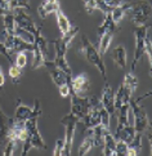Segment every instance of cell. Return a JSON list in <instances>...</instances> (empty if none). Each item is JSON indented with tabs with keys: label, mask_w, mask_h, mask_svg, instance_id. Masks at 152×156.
<instances>
[{
	"label": "cell",
	"mask_w": 152,
	"mask_h": 156,
	"mask_svg": "<svg viewBox=\"0 0 152 156\" xmlns=\"http://www.w3.org/2000/svg\"><path fill=\"white\" fill-rule=\"evenodd\" d=\"M63 146H65V141H63V139H57L53 155L54 156H61L62 155V150H63Z\"/></svg>",
	"instance_id": "cell-36"
},
{
	"label": "cell",
	"mask_w": 152,
	"mask_h": 156,
	"mask_svg": "<svg viewBox=\"0 0 152 156\" xmlns=\"http://www.w3.org/2000/svg\"><path fill=\"white\" fill-rule=\"evenodd\" d=\"M69 85H70V90L76 93L77 96H80L81 93L87 92L89 89L90 80H89L87 74H81V75H77L76 77H71V80L69 81Z\"/></svg>",
	"instance_id": "cell-12"
},
{
	"label": "cell",
	"mask_w": 152,
	"mask_h": 156,
	"mask_svg": "<svg viewBox=\"0 0 152 156\" xmlns=\"http://www.w3.org/2000/svg\"><path fill=\"white\" fill-rule=\"evenodd\" d=\"M3 43L12 53L27 52V51L32 52V49H34L32 41H27L17 34H4V41Z\"/></svg>",
	"instance_id": "cell-9"
},
{
	"label": "cell",
	"mask_w": 152,
	"mask_h": 156,
	"mask_svg": "<svg viewBox=\"0 0 152 156\" xmlns=\"http://www.w3.org/2000/svg\"><path fill=\"white\" fill-rule=\"evenodd\" d=\"M101 103L103 105V107L108 111V114L112 116L115 115V105H114V89L106 81V84L103 87L102 96H101Z\"/></svg>",
	"instance_id": "cell-13"
},
{
	"label": "cell",
	"mask_w": 152,
	"mask_h": 156,
	"mask_svg": "<svg viewBox=\"0 0 152 156\" xmlns=\"http://www.w3.org/2000/svg\"><path fill=\"white\" fill-rule=\"evenodd\" d=\"M10 7H9V0H0V14L5 16L10 13Z\"/></svg>",
	"instance_id": "cell-35"
},
{
	"label": "cell",
	"mask_w": 152,
	"mask_h": 156,
	"mask_svg": "<svg viewBox=\"0 0 152 156\" xmlns=\"http://www.w3.org/2000/svg\"><path fill=\"white\" fill-rule=\"evenodd\" d=\"M151 4L147 0H137L134 3H130V9L128 13H130L132 22L136 26L144 25L151 17Z\"/></svg>",
	"instance_id": "cell-5"
},
{
	"label": "cell",
	"mask_w": 152,
	"mask_h": 156,
	"mask_svg": "<svg viewBox=\"0 0 152 156\" xmlns=\"http://www.w3.org/2000/svg\"><path fill=\"white\" fill-rule=\"evenodd\" d=\"M129 9H130V3H124V4H119L111 9V17L114 20L115 23H119V22L124 18V16L128 14Z\"/></svg>",
	"instance_id": "cell-20"
},
{
	"label": "cell",
	"mask_w": 152,
	"mask_h": 156,
	"mask_svg": "<svg viewBox=\"0 0 152 156\" xmlns=\"http://www.w3.org/2000/svg\"><path fill=\"white\" fill-rule=\"evenodd\" d=\"M13 13H14L16 25H17V27H18L19 30L27 32V34H30L31 36L37 31L39 27L35 25V22H34L30 16H27L22 9H17V10H14Z\"/></svg>",
	"instance_id": "cell-11"
},
{
	"label": "cell",
	"mask_w": 152,
	"mask_h": 156,
	"mask_svg": "<svg viewBox=\"0 0 152 156\" xmlns=\"http://www.w3.org/2000/svg\"><path fill=\"white\" fill-rule=\"evenodd\" d=\"M34 114L32 116L25 121V126H26V132H27V138L23 143V147H22V156H26L29 154V151L31 148H40V150H47V143L44 142V139L39 132L37 128V119L39 116L41 115V105L39 99H35L34 102Z\"/></svg>",
	"instance_id": "cell-1"
},
{
	"label": "cell",
	"mask_w": 152,
	"mask_h": 156,
	"mask_svg": "<svg viewBox=\"0 0 152 156\" xmlns=\"http://www.w3.org/2000/svg\"><path fill=\"white\" fill-rule=\"evenodd\" d=\"M58 89H59V94H61L62 97H69V94H70V85L69 84L62 85Z\"/></svg>",
	"instance_id": "cell-37"
},
{
	"label": "cell",
	"mask_w": 152,
	"mask_h": 156,
	"mask_svg": "<svg viewBox=\"0 0 152 156\" xmlns=\"http://www.w3.org/2000/svg\"><path fill=\"white\" fill-rule=\"evenodd\" d=\"M115 144H116V138L114 134L107 130L103 137V155L104 156H115Z\"/></svg>",
	"instance_id": "cell-19"
},
{
	"label": "cell",
	"mask_w": 152,
	"mask_h": 156,
	"mask_svg": "<svg viewBox=\"0 0 152 156\" xmlns=\"http://www.w3.org/2000/svg\"><path fill=\"white\" fill-rule=\"evenodd\" d=\"M8 128H9V120L4 115L2 108H0V148L2 150H4L5 146V137H7Z\"/></svg>",
	"instance_id": "cell-26"
},
{
	"label": "cell",
	"mask_w": 152,
	"mask_h": 156,
	"mask_svg": "<svg viewBox=\"0 0 152 156\" xmlns=\"http://www.w3.org/2000/svg\"><path fill=\"white\" fill-rule=\"evenodd\" d=\"M77 31H79V27L71 26V29L67 34L62 35L59 39L52 41V44L54 45V52H55L53 63H54L55 67H58L62 71H65L67 75H72V72H71L70 65L66 59V53H67V49H69V47H70V43L72 41V39L75 37V35L77 34Z\"/></svg>",
	"instance_id": "cell-2"
},
{
	"label": "cell",
	"mask_w": 152,
	"mask_h": 156,
	"mask_svg": "<svg viewBox=\"0 0 152 156\" xmlns=\"http://www.w3.org/2000/svg\"><path fill=\"white\" fill-rule=\"evenodd\" d=\"M69 96L71 97V111L70 112L72 115H75L79 120H83L85 118V115L88 114L90 105L93 101V97H79L76 93L70 90Z\"/></svg>",
	"instance_id": "cell-8"
},
{
	"label": "cell",
	"mask_w": 152,
	"mask_h": 156,
	"mask_svg": "<svg viewBox=\"0 0 152 156\" xmlns=\"http://www.w3.org/2000/svg\"><path fill=\"white\" fill-rule=\"evenodd\" d=\"M101 106H102V103H101L99 99L97 97H93L90 108H89L88 114L85 115V118L81 120L84 124V128H85L87 130L101 124Z\"/></svg>",
	"instance_id": "cell-10"
},
{
	"label": "cell",
	"mask_w": 152,
	"mask_h": 156,
	"mask_svg": "<svg viewBox=\"0 0 152 156\" xmlns=\"http://www.w3.org/2000/svg\"><path fill=\"white\" fill-rule=\"evenodd\" d=\"M103 2L108 5L110 8H114V7H116V5L121 4V0H103Z\"/></svg>",
	"instance_id": "cell-38"
},
{
	"label": "cell",
	"mask_w": 152,
	"mask_h": 156,
	"mask_svg": "<svg viewBox=\"0 0 152 156\" xmlns=\"http://www.w3.org/2000/svg\"><path fill=\"white\" fill-rule=\"evenodd\" d=\"M81 40H83V43H81L80 53H83L84 55H85L88 62L92 63L94 67L101 72V75L106 79V66L103 63V59H102V57H101L98 49L93 45V44L90 43V40H89L85 35L81 36Z\"/></svg>",
	"instance_id": "cell-4"
},
{
	"label": "cell",
	"mask_w": 152,
	"mask_h": 156,
	"mask_svg": "<svg viewBox=\"0 0 152 156\" xmlns=\"http://www.w3.org/2000/svg\"><path fill=\"white\" fill-rule=\"evenodd\" d=\"M4 83H5L4 72H3V69H2V66H0V88H2V87L4 85Z\"/></svg>",
	"instance_id": "cell-39"
},
{
	"label": "cell",
	"mask_w": 152,
	"mask_h": 156,
	"mask_svg": "<svg viewBox=\"0 0 152 156\" xmlns=\"http://www.w3.org/2000/svg\"><path fill=\"white\" fill-rule=\"evenodd\" d=\"M126 154H128V143L121 141V139H116L115 156H126Z\"/></svg>",
	"instance_id": "cell-30"
},
{
	"label": "cell",
	"mask_w": 152,
	"mask_h": 156,
	"mask_svg": "<svg viewBox=\"0 0 152 156\" xmlns=\"http://www.w3.org/2000/svg\"><path fill=\"white\" fill-rule=\"evenodd\" d=\"M3 21H4V34H17L18 35V27L16 25L13 12L3 16Z\"/></svg>",
	"instance_id": "cell-23"
},
{
	"label": "cell",
	"mask_w": 152,
	"mask_h": 156,
	"mask_svg": "<svg viewBox=\"0 0 152 156\" xmlns=\"http://www.w3.org/2000/svg\"><path fill=\"white\" fill-rule=\"evenodd\" d=\"M114 31H107L106 34H103L102 36H99V47H98V52L101 55H103L107 53L108 48L111 45V41L114 39Z\"/></svg>",
	"instance_id": "cell-25"
},
{
	"label": "cell",
	"mask_w": 152,
	"mask_h": 156,
	"mask_svg": "<svg viewBox=\"0 0 152 156\" xmlns=\"http://www.w3.org/2000/svg\"><path fill=\"white\" fill-rule=\"evenodd\" d=\"M27 63V57L25 52H18L17 53V57H16V65L18 66L19 69H23Z\"/></svg>",
	"instance_id": "cell-33"
},
{
	"label": "cell",
	"mask_w": 152,
	"mask_h": 156,
	"mask_svg": "<svg viewBox=\"0 0 152 156\" xmlns=\"http://www.w3.org/2000/svg\"><path fill=\"white\" fill-rule=\"evenodd\" d=\"M0 54H3L5 58L8 59V62H9V65H12L13 63V59H12V52L9 51V49L5 47V44L3 43V41H0Z\"/></svg>",
	"instance_id": "cell-32"
},
{
	"label": "cell",
	"mask_w": 152,
	"mask_h": 156,
	"mask_svg": "<svg viewBox=\"0 0 152 156\" xmlns=\"http://www.w3.org/2000/svg\"><path fill=\"white\" fill-rule=\"evenodd\" d=\"M150 92L146 93L144 96H142L138 99H133L130 98L129 101V106H130V111L133 114V118H134V124H133V128L136 133H139V134H147L148 139L151 141V124L148 121V118H147V112L144 111V108L142 106H139V102L143 101L144 98H147L150 96Z\"/></svg>",
	"instance_id": "cell-3"
},
{
	"label": "cell",
	"mask_w": 152,
	"mask_h": 156,
	"mask_svg": "<svg viewBox=\"0 0 152 156\" xmlns=\"http://www.w3.org/2000/svg\"><path fill=\"white\" fill-rule=\"evenodd\" d=\"M9 7L12 12L17 9H30V0H9Z\"/></svg>",
	"instance_id": "cell-29"
},
{
	"label": "cell",
	"mask_w": 152,
	"mask_h": 156,
	"mask_svg": "<svg viewBox=\"0 0 152 156\" xmlns=\"http://www.w3.org/2000/svg\"><path fill=\"white\" fill-rule=\"evenodd\" d=\"M57 9H59V0H43L41 4L39 5V16L44 20L49 14L54 13Z\"/></svg>",
	"instance_id": "cell-17"
},
{
	"label": "cell",
	"mask_w": 152,
	"mask_h": 156,
	"mask_svg": "<svg viewBox=\"0 0 152 156\" xmlns=\"http://www.w3.org/2000/svg\"><path fill=\"white\" fill-rule=\"evenodd\" d=\"M54 13H55V17H57V23H58V29H59V31H61V34H62V35L67 34V32L70 31L71 26H72V25L70 23L69 18H67L66 16L63 14V12H62L61 9H57Z\"/></svg>",
	"instance_id": "cell-24"
},
{
	"label": "cell",
	"mask_w": 152,
	"mask_h": 156,
	"mask_svg": "<svg viewBox=\"0 0 152 156\" xmlns=\"http://www.w3.org/2000/svg\"><path fill=\"white\" fill-rule=\"evenodd\" d=\"M93 147H94V139H93V137L90 134H89L87 138H84V141L81 142L80 147H79V155L80 156L87 155Z\"/></svg>",
	"instance_id": "cell-27"
},
{
	"label": "cell",
	"mask_w": 152,
	"mask_h": 156,
	"mask_svg": "<svg viewBox=\"0 0 152 156\" xmlns=\"http://www.w3.org/2000/svg\"><path fill=\"white\" fill-rule=\"evenodd\" d=\"M50 72V77H52V80L55 85H57L58 88L65 85V84H69V81L71 80L72 75H67L65 71H62L61 69L58 67H52L48 70Z\"/></svg>",
	"instance_id": "cell-18"
},
{
	"label": "cell",
	"mask_w": 152,
	"mask_h": 156,
	"mask_svg": "<svg viewBox=\"0 0 152 156\" xmlns=\"http://www.w3.org/2000/svg\"><path fill=\"white\" fill-rule=\"evenodd\" d=\"M80 122L75 115H72L69 112L61 119V124L66 126V133H65V146L62 150V155L61 156H69L71 155V148H72V141H74V136H75V129L76 125Z\"/></svg>",
	"instance_id": "cell-6"
},
{
	"label": "cell",
	"mask_w": 152,
	"mask_h": 156,
	"mask_svg": "<svg viewBox=\"0 0 152 156\" xmlns=\"http://www.w3.org/2000/svg\"><path fill=\"white\" fill-rule=\"evenodd\" d=\"M134 136H136V130H134L130 122H128V124H117L116 133L114 137L116 139H121V141L129 143L134 138Z\"/></svg>",
	"instance_id": "cell-14"
},
{
	"label": "cell",
	"mask_w": 152,
	"mask_h": 156,
	"mask_svg": "<svg viewBox=\"0 0 152 156\" xmlns=\"http://www.w3.org/2000/svg\"><path fill=\"white\" fill-rule=\"evenodd\" d=\"M117 30V23H115L114 20L111 17V13H104V21L102 22V25L98 27V36H102L106 34L107 31H116Z\"/></svg>",
	"instance_id": "cell-22"
},
{
	"label": "cell",
	"mask_w": 152,
	"mask_h": 156,
	"mask_svg": "<svg viewBox=\"0 0 152 156\" xmlns=\"http://www.w3.org/2000/svg\"><path fill=\"white\" fill-rule=\"evenodd\" d=\"M112 59L119 69H124L126 66V51L122 45L116 47L112 51Z\"/></svg>",
	"instance_id": "cell-21"
},
{
	"label": "cell",
	"mask_w": 152,
	"mask_h": 156,
	"mask_svg": "<svg viewBox=\"0 0 152 156\" xmlns=\"http://www.w3.org/2000/svg\"><path fill=\"white\" fill-rule=\"evenodd\" d=\"M132 96H133V92H132L128 87H125V85L122 84V85L119 88L117 93L114 94V105H115V110H117L119 107H121L122 105L129 103V101H130Z\"/></svg>",
	"instance_id": "cell-15"
},
{
	"label": "cell",
	"mask_w": 152,
	"mask_h": 156,
	"mask_svg": "<svg viewBox=\"0 0 152 156\" xmlns=\"http://www.w3.org/2000/svg\"><path fill=\"white\" fill-rule=\"evenodd\" d=\"M83 2L85 5V10L89 14H92L97 9V0H83Z\"/></svg>",
	"instance_id": "cell-34"
},
{
	"label": "cell",
	"mask_w": 152,
	"mask_h": 156,
	"mask_svg": "<svg viewBox=\"0 0 152 156\" xmlns=\"http://www.w3.org/2000/svg\"><path fill=\"white\" fill-rule=\"evenodd\" d=\"M9 76H10V79L13 80L14 84H18L19 77H21V69L17 65L12 63L10 65V67H9Z\"/></svg>",
	"instance_id": "cell-31"
},
{
	"label": "cell",
	"mask_w": 152,
	"mask_h": 156,
	"mask_svg": "<svg viewBox=\"0 0 152 156\" xmlns=\"http://www.w3.org/2000/svg\"><path fill=\"white\" fill-rule=\"evenodd\" d=\"M122 84L125 87H128L134 93L136 92V89H137V85H138V80H137V77L134 76L133 72H128V74L125 75V77H124Z\"/></svg>",
	"instance_id": "cell-28"
},
{
	"label": "cell",
	"mask_w": 152,
	"mask_h": 156,
	"mask_svg": "<svg viewBox=\"0 0 152 156\" xmlns=\"http://www.w3.org/2000/svg\"><path fill=\"white\" fill-rule=\"evenodd\" d=\"M34 114L32 107L23 105L21 101H17V107H16V112H14V118L13 121H18V122H25L26 120H29Z\"/></svg>",
	"instance_id": "cell-16"
},
{
	"label": "cell",
	"mask_w": 152,
	"mask_h": 156,
	"mask_svg": "<svg viewBox=\"0 0 152 156\" xmlns=\"http://www.w3.org/2000/svg\"><path fill=\"white\" fill-rule=\"evenodd\" d=\"M148 25H140L134 27V35H136V51H134V59L132 65V71L136 70L137 65L140 59H143L146 54V39L148 35Z\"/></svg>",
	"instance_id": "cell-7"
}]
</instances>
